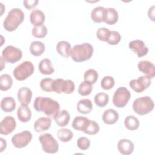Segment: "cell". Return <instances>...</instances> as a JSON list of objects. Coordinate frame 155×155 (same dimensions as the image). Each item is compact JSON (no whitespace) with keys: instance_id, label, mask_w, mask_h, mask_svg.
Returning <instances> with one entry per match:
<instances>
[{"instance_id":"f1b7e54d","label":"cell","mask_w":155,"mask_h":155,"mask_svg":"<svg viewBox=\"0 0 155 155\" xmlns=\"http://www.w3.org/2000/svg\"><path fill=\"white\" fill-rule=\"evenodd\" d=\"M45 51V45L41 41H35L30 45V52L34 56H39Z\"/></svg>"},{"instance_id":"6da1fadb","label":"cell","mask_w":155,"mask_h":155,"mask_svg":"<svg viewBox=\"0 0 155 155\" xmlns=\"http://www.w3.org/2000/svg\"><path fill=\"white\" fill-rule=\"evenodd\" d=\"M33 107L37 112H42L51 117H54L60 110L58 102L51 98L42 96L37 97L35 99Z\"/></svg>"},{"instance_id":"d590c367","label":"cell","mask_w":155,"mask_h":155,"mask_svg":"<svg viewBox=\"0 0 155 155\" xmlns=\"http://www.w3.org/2000/svg\"><path fill=\"white\" fill-rule=\"evenodd\" d=\"M98 73L94 69H88L84 74V81L90 82L92 85L95 84L98 79Z\"/></svg>"},{"instance_id":"9c48e42d","label":"cell","mask_w":155,"mask_h":155,"mask_svg":"<svg viewBox=\"0 0 155 155\" xmlns=\"http://www.w3.org/2000/svg\"><path fill=\"white\" fill-rule=\"evenodd\" d=\"M1 56L7 62L14 64L22 59V52L17 47L8 45L3 49Z\"/></svg>"},{"instance_id":"4dcf8cb0","label":"cell","mask_w":155,"mask_h":155,"mask_svg":"<svg viewBox=\"0 0 155 155\" xmlns=\"http://www.w3.org/2000/svg\"><path fill=\"white\" fill-rule=\"evenodd\" d=\"M13 79L8 74H3L0 76V89L1 91H7L12 86Z\"/></svg>"},{"instance_id":"d4e9b609","label":"cell","mask_w":155,"mask_h":155,"mask_svg":"<svg viewBox=\"0 0 155 155\" xmlns=\"http://www.w3.org/2000/svg\"><path fill=\"white\" fill-rule=\"evenodd\" d=\"M76 109L78 112L82 114H88L93 109V104L89 99H82L79 101L77 104Z\"/></svg>"},{"instance_id":"83f0119b","label":"cell","mask_w":155,"mask_h":155,"mask_svg":"<svg viewBox=\"0 0 155 155\" xmlns=\"http://www.w3.org/2000/svg\"><path fill=\"white\" fill-rule=\"evenodd\" d=\"M89 120V119L84 116H76V117H74L72 122V127L76 130L83 131L86 127Z\"/></svg>"},{"instance_id":"ac0fdd59","label":"cell","mask_w":155,"mask_h":155,"mask_svg":"<svg viewBox=\"0 0 155 155\" xmlns=\"http://www.w3.org/2000/svg\"><path fill=\"white\" fill-rule=\"evenodd\" d=\"M31 111L27 105L21 104L18 107L17 110V116L21 122H28L31 119Z\"/></svg>"},{"instance_id":"ba28073f","label":"cell","mask_w":155,"mask_h":155,"mask_svg":"<svg viewBox=\"0 0 155 155\" xmlns=\"http://www.w3.org/2000/svg\"><path fill=\"white\" fill-rule=\"evenodd\" d=\"M131 97L130 91L125 87L118 88L113 96V104L117 108H123L127 105Z\"/></svg>"},{"instance_id":"4fadbf2b","label":"cell","mask_w":155,"mask_h":155,"mask_svg":"<svg viewBox=\"0 0 155 155\" xmlns=\"http://www.w3.org/2000/svg\"><path fill=\"white\" fill-rule=\"evenodd\" d=\"M128 47L129 48L134 51L139 58L147 55L148 52V48L142 40L136 39L131 41L129 42Z\"/></svg>"},{"instance_id":"30bf717a","label":"cell","mask_w":155,"mask_h":155,"mask_svg":"<svg viewBox=\"0 0 155 155\" xmlns=\"http://www.w3.org/2000/svg\"><path fill=\"white\" fill-rule=\"evenodd\" d=\"M32 137L31 133L28 130H25L13 136L11 141L15 147L22 148L25 147L31 142Z\"/></svg>"},{"instance_id":"ffe728a7","label":"cell","mask_w":155,"mask_h":155,"mask_svg":"<svg viewBox=\"0 0 155 155\" xmlns=\"http://www.w3.org/2000/svg\"><path fill=\"white\" fill-rule=\"evenodd\" d=\"M119 18L117 11L112 7L105 8L104 22L108 25H113L116 24Z\"/></svg>"},{"instance_id":"277c9868","label":"cell","mask_w":155,"mask_h":155,"mask_svg":"<svg viewBox=\"0 0 155 155\" xmlns=\"http://www.w3.org/2000/svg\"><path fill=\"white\" fill-rule=\"evenodd\" d=\"M133 110L139 115L143 116L151 112L154 107L153 100L148 96L136 99L133 102Z\"/></svg>"},{"instance_id":"1f68e13d","label":"cell","mask_w":155,"mask_h":155,"mask_svg":"<svg viewBox=\"0 0 155 155\" xmlns=\"http://www.w3.org/2000/svg\"><path fill=\"white\" fill-rule=\"evenodd\" d=\"M57 137L62 142H67L71 140L73 137V132L68 128H62L59 130L56 133Z\"/></svg>"},{"instance_id":"e0dca14e","label":"cell","mask_w":155,"mask_h":155,"mask_svg":"<svg viewBox=\"0 0 155 155\" xmlns=\"http://www.w3.org/2000/svg\"><path fill=\"white\" fill-rule=\"evenodd\" d=\"M51 125V120L47 117H39L34 124V130L36 132L41 133L48 130Z\"/></svg>"},{"instance_id":"5bb4252c","label":"cell","mask_w":155,"mask_h":155,"mask_svg":"<svg viewBox=\"0 0 155 155\" xmlns=\"http://www.w3.org/2000/svg\"><path fill=\"white\" fill-rule=\"evenodd\" d=\"M138 69L140 71L145 75L153 79L155 76V67L154 65L148 61H140L137 64Z\"/></svg>"},{"instance_id":"484cf974","label":"cell","mask_w":155,"mask_h":155,"mask_svg":"<svg viewBox=\"0 0 155 155\" xmlns=\"http://www.w3.org/2000/svg\"><path fill=\"white\" fill-rule=\"evenodd\" d=\"M16 102L12 97L7 96L4 97L1 102V108L5 113L12 112L16 108Z\"/></svg>"},{"instance_id":"ee69618b","label":"cell","mask_w":155,"mask_h":155,"mask_svg":"<svg viewBox=\"0 0 155 155\" xmlns=\"http://www.w3.org/2000/svg\"><path fill=\"white\" fill-rule=\"evenodd\" d=\"M154 5H152L148 10V16L152 21H154Z\"/></svg>"},{"instance_id":"f546056e","label":"cell","mask_w":155,"mask_h":155,"mask_svg":"<svg viewBox=\"0 0 155 155\" xmlns=\"http://www.w3.org/2000/svg\"><path fill=\"white\" fill-rule=\"evenodd\" d=\"M124 125L125 128L129 130H136L139 127V119L133 115H129L127 116L124 120Z\"/></svg>"},{"instance_id":"f35d334b","label":"cell","mask_w":155,"mask_h":155,"mask_svg":"<svg viewBox=\"0 0 155 155\" xmlns=\"http://www.w3.org/2000/svg\"><path fill=\"white\" fill-rule=\"evenodd\" d=\"M121 40V35L118 31H110L109 36L107 40V42L110 45H114L119 44Z\"/></svg>"},{"instance_id":"ab89813d","label":"cell","mask_w":155,"mask_h":155,"mask_svg":"<svg viewBox=\"0 0 155 155\" xmlns=\"http://www.w3.org/2000/svg\"><path fill=\"white\" fill-rule=\"evenodd\" d=\"M53 79L51 78H44L40 82V87L42 90L45 92L53 91L52 84Z\"/></svg>"},{"instance_id":"cb8c5ba5","label":"cell","mask_w":155,"mask_h":155,"mask_svg":"<svg viewBox=\"0 0 155 155\" xmlns=\"http://www.w3.org/2000/svg\"><path fill=\"white\" fill-rule=\"evenodd\" d=\"M54 119L59 127H64L67 125L69 123L70 115L67 110H62L59 111V113L54 117Z\"/></svg>"},{"instance_id":"d6a6232c","label":"cell","mask_w":155,"mask_h":155,"mask_svg":"<svg viewBox=\"0 0 155 155\" xmlns=\"http://www.w3.org/2000/svg\"><path fill=\"white\" fill-rule=\"evenodd\" d=\"M94 101L95 104L99 107H105L109 101V96L105 93H98L94 97Z\"/></svg>"},{"instance_id":"4316f807","label":"cell","mask_w":155,"mask_h":155,"mask_svg":"<svg viewBox=\"0 0 155 155\" xmlns=\"http://www.w3.org/2000/svg\"><path fill=\"white\" fill-rule=\"evenodd\" d=\"M105 8L98 6L93 8L91 12V18L95 23H101L104 22Z\"/></svg>"},{"instance_id":"2e32d148","label":"cell","mask_w":155,"mask_h":155,"mask_svg":"<svg viewBox=\"0 0 155 155\" xmlns=\"http://www.w3.org/2000/svg\"><path fill=\"white\" fill-rule=\"evenodd\" d=\"M32 95V91L29 88L22 87L18 91L17 97L21 104L28 105L31 102Z\"/></svg>"},{"instance_id":"e575fe53","label":"cell","mask_w":155,"mask_h":155,"mask_svg":"<svg viewBox=\"0 0 155 155\" xmlns=\"http://www.w3.org/2000/svg\"><path fill=\"white\" fill-rule=\"evenodd\" d=\"M93 90L92 84L88 81L82 82L78 88V93L81 96H85L89 95Z\"/></svg>"},{"instance_id":"3957f363","label":"cell","mask_w":155,"mask_h":155,"mask_svg":"<svg viewBox=\"0 0 155 155\" xmlns=\"http://www.w3.org/2000/svg\"><path fill=\"white\" fill-rule=\"evenodd\" d=\"M93 53V46L87 42L75 45L71 50L70 56L73 61L82 62L89 60Z\"/></svg>"},{"instance_id":"9a60e30c","label":"cell","mask_w":155,"mask_h":155,"mask_svg":"<svg viewBox=\"0 0 155 155\" xmlns=\"http://www.w3.org/2000/svg\"><path fill=\"white\" fill-rule=\"evenodd\" d=\"M117 147L119 153L123 155H130L134 150L133 143L127 139H120L118 142Z\"/></svg>"},{"instance_id":"7c38bea8","label":"cell","mask_w":155,"mask_h":155,"mask_svg":"<svg viewBox=\"0 0 155 155\" xmlns=\"http://www.w3.org/2000/svg\"><path fill=\"white\" fill-rule=\"evenodd\" d=\"M16 127L15 119L11 116H5L1 122L0 133L3 135H8L12 133Z\"/></svg>"},{"instance_id":"7402d4cb","label":"cell","mask_w":155,"mask_h":155,"mask_svg":"<svg viewBox=\"0 0 155 155\" xmlns=\"http://www.w3.org/2000/svg\"><path fill=\"white\" fill-rule=\"evenodd\" d=\"M38 68L40 73L44 75H50L54 72V69L52 66V62L48 58L43 59L39 62Z\"/></svg>"},{"instance_id":"5b68a950","label":"cell","mask_w":155,"mask_h":155,"mask_svg":"<svg viewBox=\"0 0 155 155\" xmlns=\"http://www.w3.org/2000/svg\"><path fill=\"white\" fill-rule=\"evenodd\" d=\"M39 140L41 144L42 150L46 153L55 154L59 150L57 140L50 133H44L39 136Z\"/></svg>"},{"instance_id":"60d3db41","label":"cell","mask_w":155,"mask_h":155,"mask_svg":"<svg viewBox=\"0 0 155 155\" xmlns=\"http://www.w3.org/2000/svg\"><path fill=\"white\" fill-rule=\"evenodd\" d=\"M110 33V31L108 28L105 27H101L96 31V36L99 40L103 42H107Z\"/></svg>"},{"instance_id":"8992f818","label":"cell","mask_w":155,"mask_h":155,"mask_svg":"<svg viewBox=\"0 0 155 155\" xmlns=\"http://www.w3.org/2000/svg\"><path fill=\"white\" fill-rule=\"evenodd\" d=\"M34 66L30 61H24L13 70L15 78L19 81L27 79L34 72Z\"/></svg>"},{"instance_id":"f6af8a7d","label":"cell","mask_w":155,"mask_h":155,"mask_svg":"<svg viewBox=\"0 0 155 155\" xmlns=\"http://www.w3.org/2000/svg\"><path fill=\"white\" fill-rule=\"evenodd\" d=\"M1 147H0V152H2L7 147V142L5 140H4L3 138H1Z\"/></svg>"},{"instance_id":"7bdbcfd3","label":"cell","mask_w":155,"mask_h":155,"mask_svg":"<svg viewBox=\"0 0 155 155\" xmlns=\"http://www.w3.org/2000/svg\"><path fill=\"white\" fill-rule=\"evenodd\" d=\"M39 2L38 0H25L23 1L24 6L28 10L32 9L36 7Z\"/></svg>"},{"instance_id":"8fae6325","label":"cell","mask_w":155,"mask_h":155,"mask_svg":"<svg viewBox=\"0 0 155 155\" xmlns=\"http://www.w3.org/2000/svg\"><path fill=\"white\" fill-rule=\"evenodd\" d=\"M151 84V79L147 76H141L137 79H132L129 85L130 88L136 93H142L147 89Z\"/></svg>"},{"instance_id":"b9f144b4","label":"cell","mask_w":155,"mask_h":155,"mask_svg":"<svg viewBox=\"0 0 155 155\" xmlns=\"http://www.w3.org/2000/svg\"><path fill=\"white\" fill-rule=\"evenodd\" d=\"M77 145L81 150H86L90 146V140L86 137H81L77 140Z\"/></svg>"},{"instance_id":"7a4b0ae2","label":"cell","mask_w":155,"mask_h":155,"mask_svg":"<svg viewBox=\"0 0 155 155\" xmlns=\"http://www.w3.org/2000/svg\"><path fill=\"white\" fill-rule=\"evenodd\" d=\"M24 13L18 8L10 10L3 22V27L7 31H13L17 29L24 21Z\"/></svg>"},{"instance_id":"52a82bcc","label":"cell","mask_w":155,"mask_h":155,"mask_svg":"<svg viewBox=\"0 0 155 155\" xmlns=\"http://www.w3.org/2000/svg\"><path fill=\"white\" fill-rule=\"evenodd\" d=\"M52 89L53 91L58 94L64 93L69 94L74 91L75 84L70 79L64 80L61 78H58L53 81Z\"/></svg>"},{"instance_id":"74e56055","label":"cell","mask_w":155,"mask_h":155,"mask_svg":"<svg viewBox=\"0 0 155 155\" xmlns=\"http://www.w3.org/2000/svg\"><path fill=\"white\" fill-rule=\"evenodd\" d=\"M115 82L113 77L110 76H104L101 81V87L104 90H110L114 85Z\"/></svg>"},{"instance_id":"d6986e66","label":"cell","mask_w":155,"mask_h":155,"mask_svg":"<svg viewBox=\"0 0 155 155\" xmlns=\"http://www.w3.org/2000/svg\"><path fill=\"white\" fill-rule=\"evenodd\" d=\"M119 113L114 109H108L102 114L103 122L108 125H112L117 122L119 119Z\"/></svg>"},{"instance_id":"836d02e7","label":"cell","mask_w":155,"mask_h":155,"mask_svg":"<svg viewBox=\"0 0 155 155\" xmlns=\"http://www.w3.org/2000/svg\"><path fill=\"white\" fill-rule=\"evenodd\" d=\"M99 125L94 120H89L83 132L88 135H95L99 131Z\"/></svg>"},{"instance_id":"44dd1931","label":"cell","mask_w":155,"mask_h":155,"mask_svg":"<svg viewBox=\"0 0 155 155\" xmlns=\"http://www.w3.org/2000/svg\"><path fill=\"white\" fill-rule=\"evenodd\" d=\"M45 18L44 13L39 9L32 10L30 15V22L35 27L43 25L45 22Z\"/></svg>"},{"instance_id":"603a6c76","label":"cell","mask_w":155,"mask_h":155,"mask_svg":"<svg viewBox=\"0 0 155 155\" xmlns=\"http://www.w3.org/2000/svg\"><path fill=\"white\" fill-rule=\"evenodd\" d=\"M56 51L61 56L68 58L70 56L71 54V45L70 44L66 41H59L56 44Z\"/></svg>"},{"instance_id":"8d00e7d4","label":"cell","mask_w":155,"mask_h":155,"mask_svg":"<svg viewBox=\"0 0 155 155\" xmlns=\"http://www.w3.org/2000/svg\"><path fill=\"white\" fill-rule=\"evenodd\" d=\"M31 33L32 35L36 38H43L47 34V28L44 25L35 26L32 28Z\"/></svg>"}]
</instances>
